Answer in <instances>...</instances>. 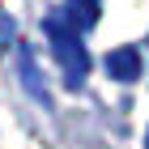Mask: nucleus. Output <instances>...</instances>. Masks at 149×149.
I'll return each mask as SVG.
<instances>
[{"label":"nucleus","instance_id":"f257e3e1","mask_svg":"<svg viewBox=\"0 0 149 149\" xmlns=\"http://www.w3.org/2000/svg\"><path fill=\"white\" fill-rule=\"evenodd\" d=\"M43 30L51 38V51L60 60V72H64V85L68 90H81L85 77H90V56H85V43H81V30L64 17V9L47 13L43 17Z\"/></svg>","mask_w":149,"mask_h":149},{"label":"nucleus","instance_id":"f03ea898","mask_svg":"<svg viewBox=\"0 0 149 149\" xmlns=\"http://www.w3.org/2000/svg\"><path fill=\"white\" fill-rule=\"evenodd\" d=\"M107 72L115 81H136L141 77V51L136 47H115V51H107Z\"/></svg>","mask_w":149,"mask_h":149},{"label":"nucleus","instance_id":"7ed1b4c3","mask_svg":"<svg viewBox=\"0 0 149 149\" xmlns=\"http://www.w3.org/2000/svg\"><path fill=\"white\" fill-rule=\"evenodd\" d=\"M64 17L85 34V30L98 22V0H68V4H64Z\"/></svg>","mask_w":149,"mask_h":149},{"label":"nucleus","instance_id":"20e7f679","mask_svg":"<svg viewBox=\"0 0 149 149\" xmlns=\"http://www.w3.org/2000/svg\"><path fill=\"white\" fill-rule=\"evenodd\" d=\"M17 60H22V81H26V90L34 94L38 102H47V90H43V81H38V68H34V60H30L26 47H17Z\"/></svg>","mask_w":149,"mask_h":149},{"label":"nucleus","instance_id":"39448f33","mask_svg":"<svg viewBox=\"0 0 149 149\" xmlns=\"http://www.w3.org/2000/svg\"><path fill=\"white\" fill-rule=\"evenodd\" d=\"M17 43V26H13V17L4 9H0V47H13Z\"/></svg>","mask_w":149,"mask_h":149},{"label":"nucleus","instance_id":"423d86ee","mask_svg":"<svg viewBox=\"0 0 149 149\" xmlns=\"http://www.w3.org/2000/svg\"><path fill=\"white\" fill-rule=\"evenodd\" d=\"M145 149H149V145H145Z\"/></svg>","mask_w":149,"mask_h":149}]
</instances>
